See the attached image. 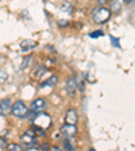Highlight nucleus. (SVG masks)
Segmentation results:
<instances>
[{
	"label": "nucleus",
	"instance_id": "24",
	"mask_svg": "<svg viewBox=\"0 0 135 151\" xmlns=\"http://www.w3.org/2000/svg\"><path fill=\"white\" fill-rule=\"evenodd\" d=\"M107 1H110V0H97V3H99V6H104V4L107 3Z\"/></svg>",
	"mask_w": 135,
	"mask_h": 151
},
{
	"label": "nucleus",
	"instance_id": "18",
	"mask_svg": "<svg viewBox=\"0 0 135 151\" xmlns=\"http://www.w3.org/2000/svg\"><path fill=\"white\" fill-rule=\"evenodd\" d=\"M7 80H8V74H7V72L0 69V84H4Z\"/></svg>",
	"mask_w": 135,
	"mask_h": 151
},
{
	"label": "nucleus",
	"instance_id": "26",
	"mask_svg": "<svg viewBox=\"0 0 135 151\" xmlns=\"http://www.w3.org/2000/svg\"><path fill=\"white\" fill-rule=\"evenodd\" d=\"M58 26H68V22H58Z\"/></svg>",
	"mask_w": 135,
	"mask_h": 151
},
{
	"label": "nucleus",
	"instance_id": "7",
	"mask_svg": "<svg viewBox=\"0 0 135 151\" xmlns=\"http://www.w3.org/2000/svg\"><path fill=\"white\" fill-rule=\"evenodd\" d=\"M11 100L9 99H3L0 100V116H7L8 113H11Z\"/></svg>",
	"mask_w": 135,
	"mask_h": 151
},
{
	"label": "nucleus",
	"instance_id": "13",
	"mask_svg": "<svg viewBox=\"0 0 135 151\" xmlns=\"http://www.w3.org/2000/svg\"><path fill=\"white\" fill-rule=\"evenodd\" d=\"M22 146L20 145H16V143H9V145L6 146V150L7 151H22Z\"/></svg>",
	"mask_w": 135,
	"mask_h": 151
},
{
	"label": "nucleus",
	"instance_id": "14",
	"mask_svg": "<svg viewBox=\"0 0 135 151\" xmlns=\"http://www.w3.org/2000/svg\"><path fill=\"white\" fill-rule=\"evenodd\" d=\"M111 9L115 11V12H119L120 9H122V4H120L118 0H112V1H111Z\"/></svg>",
	"mask_w": 135,
	"mask_h": 151
},
{
	"label": "nucleus",
	"instance_id": "19",
	"mask_svg": "<svg viewBox=\"0 0 135 151\" xmlns=\"http://www.w3.org/2000/svg\"><path fill=\"white\" fill-rule=\"evenodd\" d=\"M34 131H35V135L38 136H45V134H46V129L41 128V127H34Z\"/></svg>",
	"mask_w": 135,
	"mask_h": 151
},
{
	"label": "nucleus",
	"instance_id": "2",
	"mask_svg": "<svg viewBox=\"0 0 135 151\" xmlns=\"http://www.w3.org/2000/svg\"><path fill=\"white\" fill-rule=\"evenodd\" d=\"M111 16V11L108 8H105L104 6H99L97 8L93 9V12H92V19H93L95 23H97V24H103L105 23L110 19Z\"/></svg>",
	"mask_w": 135,
	"mask_h": 151
},
{
	"label": "nucleus",
	"instance_id": "17",
	"mask_svg": "<svg viewBox=\"0 0 135 151\" xmlns=\"http://www.w3.org/2000/svg\"><path fill=\"white\" fill-rule=\"evenodd\" d=\"M64 147H65V150H74V147H73L72 145V138H66L65 142H64Z\"/></svg>",
	"mask_w": 135,
	"mask_h": 151
},
{
	"label": "nucleus",
	"instance_id": "9",
	"mask_svg": "<svg viewBox=\"0 0 135 151\" xmlns=\"http://www.w3.org/2000/svg\"><path fill=\"white\" fill-rule=\"evenodd\" d=\"M76 89H77V81H76L74 77H72L66 81V92H68V94L72 96V94H74Z\"/></svg>",
	"mask_w": 135,
	"mask_h": 151
},
{
	"label": "nucleus",
	"instance_id": "23",
	"mask_svg": "<svg viewBox=\"0 0 135 151\" xmlns=\"http://www.w3.org/2000/svg\"><path fill=\"white\" fill-rule=\"evenodd\" d=\"M111 41H112V43H115V46H118V47H119V39H118V38H113V37H111Z\"/></svg>",
	"mask_w": 135,
	"mask_h": 151
},
{
	"label": "nucleus",
	"instance_id": "20",
	"mask_svg": "<svg viewBox=\"0 0 135 151\" xmlns=\"http://www.w3.org/2000/svg\"><path fill=\"white\" fill-rule=\"evenodd\" d=\"M103 35H104V32L101 31V30H96L95 32H91V34H89V37H91V38H99V37H103Z\"/></svg>",
	"mask_w": 135,
	"mask_h": 151
},
{
	"label": "nucleus",
	"instance_id": "15",
	"mask_svg": "<svg viewBox=\"0 0 135 151\" xmlns=\"http://www.w3.org/2000/svg\"><path fill=\"white\" fill-rule=\"evenodd\" d=\"M31 61H32L31 55H28V57H26V58H23L22 65H20V69H26V68H28V66H30V62H31Z\"/></svg>",
	"mask_w": 135,
	"mask_h": 151
},
{
	"label": "nucleus",
	"instance_id": "5",
	"mask_svg": "<svg viewBox=\"0 0 135 151\" xmlns=\"http://www.w3.org/2000/svg\"><path fill=\"white\" fill-rule=\"evenodd\" d=\"M46 109V101L43 99H35L31 104H30V107H28V111H31L34 113H39V112H43Z\"/></svg>",
	"mask_w": 135,
	"mask_h": 151
},
{
	"label": "nucleus",
	"instance_id": "22",
	"mask_svg": "<svg viewBox=\"0 0 135 151\" xmlns=\"http://www.w3.org/2000/svg\"><path fill=\"white\" fill-rule=\"evenodd\" d=\"M77 89H79L80 92H84V89H85V86H84V81L77 82Z\"/></svg>",
	"mask_w": 135,
	"mask_h": 151
},
{
	"label": "nucleus",
	"instance_id": "25",
	"mask_svg": "<svg viewBox=\"0 0 135 151\" xmlns=\"http://www.w3.org/2000/svg\"><path fill=\"white\" fill-rule=\"evenodd\" d=\"M39 148H41V150H47V148H49V145H47V143H45V145L39 146Z\"/></svg>",
	"mask_w": 135,
	"mask_h": 151
},
{
	"label": "nucleus",
	"instance_id": "10",
	"mask_svg": "<svg viewBox=\"0 0 135 151\" xmlns=\"http://www.w3.org/2000/svg\"><path fill=\"white\" fill-rule=\"evenodd\" d=\"M57 82H58V77L53 74V76H50L45 82H42V84L39 85V88L43 89V88H46V86H56Z\"/></svg>",
	"mask_w": 135,
	"mask_h": 151
},
{
	"label": "nucleus",
	"instance_id": "3",
	"mask_svg": "<svg viewBox=\"0 0 135 151\" xmlns=\"http://www.w3.org/2000/svg\"><path fill=\"white\" fill-rule=\"evenodd\" d=\"M11 113L15 117H18V119H26V116L28 113V108L25 104V101L18 100L11 105Z\"/></svg>",
	"mask_w": 135,
	"mask_h": 151
},
{
	"label": "nucleus",
	"instance_id": "4",
	"mask_svg": "<svg viewBox=\"0 0 135 151\" xmlns=\"http://www.w3.org/2000/svg\"><path fill=\"white\" fill-rule=\"evenodd\" d=\"M32 124H34V127H41V128H43V129H47L51 124V117H50V115H47V113L39 112V113H37L35 117L32 119Z\"/></svg>",
	"mask_w": 135,
	"mask_h": 151
},
{
	"label": "nucleus",
	"instance_id": "21",
	"mask_svg": "<svg viewBox=\"0 0 135 151\" xmlns=\"http://www.w3.org/2000/svg\"><path fill=\"white\" fill-rule=\"evenodd\" d=\"M6 146H7V139L0 138V148H6Z\"/></svg>",
	"mask_w": 135,
	"mask_h": 151
},
{
	"label": "nucleus",
	"instance_id": "12",
	"mask_svg": "<svg viewBox=\"0 0 135 151\" xmlns=\"http://www.w3.org/2000/svg\"><path fill=\"white\" fill-rule=\"evenodd\" d=\"M43 74H47L46 68H45V66H39V68H37V70L34 72V77H35V78H41Z\"/></svg>",
	"mask_w": 135,
	"mask_h": 151
},
{
	"label": "nucleus",
	"instance_id": "6",
	"mask_svg": "<svg viewBox=\"0 0 135 151\" xmlns=\"http://www.w3.org/2000/svg\"><path fill=\"white\" fill-rule=\"evenodd\" d=\"M61 134L65 135L66 138H73L77 134V127L76 124H70V123H65L61 128Z\"/></svg>",
	"mask_w": 135,
	"mask_h": 151
},
{
	"label": "nucleus",
	"instance_id": "27",
	"mask_svg": "<svg viewBox=\"0 0 135 151\" xmlns=\"http://www.w3.org/2000/svg\"><path fill=\"white\" fill-rule=\"evenodd\" d=\"M124 1V4H130V3H132V1H135V0H123Z\"/></svg>",
	"mask_w": 135,
	"mask_h": 151
},
{
	"label": "nucleus",
	"instance_id": "11",
	"mask_svg": "<svg viewBox=\"0 0 135 151\" xmlns=\"http://www.w3.org/2000/svg\"><path fill=\"white\" fill-rule=\"evenodd\" d=\"M35 42L34 41H30V39H26V41H23L22 43H20V47H22L23 51H28L30 49H32V47H35Z\"/></svg>",
	"mask_w": 135,
	"mask_h": 151
},
{
	"label": "nucleus",
	"instance_id": "16",
	"mask_svg": "<svg viewBox=\"0 0 135 151\" xmlns=\"http://www.w3.org/2000/svg\"><path fill=\"white\" fill-rule=\"evenodd\" d=\"M61 9H62L64 12H68V14H72L73 12V6L69 3H64L62 6H61Z\"/></svg>",
	"mask_w": 135,
	"mask_h": 151
},
{
	"label": "nucleus",
	"instance_id": "28",
	"mask_svg": "<svg viewBox=\"0 0 135 151\" xmlns=\"http://www.w3.org/2000/svg\"><path fill=\"white\" fill-rule=\"evenodd\" d=\"M51 148H53V151H57V150H58V147H57V146H53Z\"/></svg>",
	"mask_w": 135,
	"mask_h": 151
},
{
	"label": "nucleus",
	"instance_id": "1",
	"mask_svg": "<svg viewBox=\"0 0 135 151\" xmlns=\"http://www.w3.org/2000/svg\"><path fill=\"white\" fill-rule=\"evenodd\" d=\"M20 143L26 148H28V150H37V148H39V143L37 142V135H35L34 128L28 129L27 132L23 134L22 138H20Z\"/></svg>",
	"mask_w": 135,
	"mask_h": 151
},
{
	"label": "nucleus",
	"instance_id": "8",
	"mask_svg": "<svg viewBox=\"0 0 135 151\" xmlns=\"http://www.w3.org/2000/svg\"><path fill=\"white\" fill-rule=\"evenodd\" d=\"M77 120H79V115L76 112V109H69L65 115V123H70V124H77Z\"/></svg>",
	"mask_w": 135,
	"mask_h": 151
}]
</instances>
